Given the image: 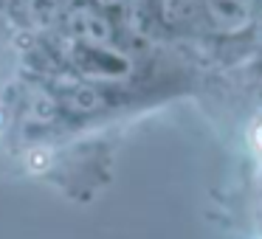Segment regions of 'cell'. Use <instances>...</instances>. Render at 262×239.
Here are the masks:
<instances>
[{
    "mask_svg": "<svg viewBox=\"0 0 262 239\" xmlns=\"http://www.w3.org/2000/svg\"><path fill=\"white\" fill-rule=\"evenodd\" d=\"M211 20L220 31L237 34L251 23V0H206Z\"/></svg>",
    "mask_w": 262,
    "mask_h": 239,
    "instance_id": "cell-1",
    "label": "cell"
},
{
    "mask_svg": "<svg viewBox=\"0 0 262 239\" xmlns=\"http://www.w3.org/2000/svg\"><path fill=\"white\" fill-rule=\"evenodd\" d=\"M248 141H251V149L262 158V115H256L248 127Z\"/></svg>",
    "mask_w": 262,
    "mask_h": 239,
    "instance_id": "cell-2",
    "label": "cell"
}]
</instances>
